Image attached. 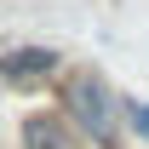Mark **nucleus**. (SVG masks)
Masks as SVG:
<instances>
[{
	"mask_svg": "<svg viewBox=\"0 0 149 149\" xmlns=\"http://www.w3.org/2000/svg\"><path fill=\"white\" fill-rule=\"evenodd\" d=\"M69 115L80 132H92L97 143H115V132H120V109H115L109 86L97 80V74H69Z\"/></svg>",
	"mask_w": 149,
	"mask_h": 149,
	"instance_id": "obj_1",
	"label": "nucleus"
},
{
	"mask_svg": "<svg viewBox=\"0 0 149 149\" xmlns=\"http://www.w3.org/2000/svg\"><path fill=\"white\" fill-rule=\"evenodd\" d=\"M52 69H57V52H46V46H23V52L0 57V74H6L12 86H35V80H46Z\"/></svg>",
	"mask_w": 149,
	"mask_h": 149,
	"instance_id": "obj_2",
	"label": "nucleus"
},
{
	"mask_svg": "<svg viewBox=\"0 0 149 149\" xmlns=\"http://www.w3.org/2000/svg\"><path fill=\"white\" fill-rule=\"evenodd\" d=\"M23 138H29V149H74L69 132L57 126V120H46V115H35V120L23 126Z\"/></svg>",
	"mask_w": 149,
	"mask_h": 149,
	"instance_id": "obj_3",
	"label": "nucleus"
},
{
	"mask_svg": "<svg viewBox=\"0 0 149 149\" xmlns=\"http://www.w3.org/2000/svg\"><path fill=\"white\" fill-rule=\"evenodd\" d=\"M126 120L138 126V138H149V103H138V97H132V103H126Z\"/></svg>",
	"mask_w": 149,
	"mask_h": 149,
	"instance_id": "obj_4",
	"label": "nucleus"
}]
</instances>
